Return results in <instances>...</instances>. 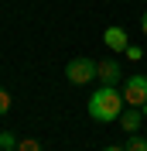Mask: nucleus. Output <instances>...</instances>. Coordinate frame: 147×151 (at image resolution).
I'll use <instances>...</instances> for the list:
<instances>
[{"instance_id": "f257e3e1", "label": "nucleus", "mask_w": 147, "mask_h": 151, "mask_svg": "<svg viewBox=\"0 0 147 151\" xmlns=\"http://www.w3.org/2000/svg\"><path fill=\"white\" fill-rule=\"evenodd\" d=\"M123 93H120L116 86H103L96 93L89 96V117L99 124H110V120H120V113H123Z\"/></svg>"}, {"instance_id": "f03ea898", "label": "nucleus", "mask_w": 147, "mask_h": 151, "mask_svg": "<svg viewBox=\"0 0 147 151\" xmlns=\"http://www.w3.org/2000/svg\"><path fill=\"white\" fill-rule=\"evenodd\" d=\"M96 76H99V62L96 58H72V62H65V79L75 83V86L92 83Z\"/></svg>"}, {"instance_id": "7ed1b4c3", "label": "nucleus", "mask_w": 147, "mask_h": 151, "mask_svg": "<svg viewBox=\"0 0 147 151\" xmlns=\"http://www.w3.org/2000/svg\"><path fill=\"white\" fill-rule=\"evenodd\" d=\"M120 93H123L127 106H144L147 103V76H127Z\"/></svg>"}, {"instance_id": "20e7f679", "label": "nucleus", "mask_w": 147, "mask_h": 151, "mask_svg": "<svg viewBox=\"0 0 147 151\" xmlns=\"http://www.w3.org/2000/svg\"><path fill=\"white\" fill-rule=\"evenodd\" d=\"M103 41H106V48H110V52H127V31L120 28V24H110V28L103 31Z\"/></svg>"}, {"instance_id": "39448f33", "label": "nucleus", "mask_w": 147, "mask_h": 151, "mask_svg": "<svg viewBox=\"0 0 147 151\" xmlns=\"http://www.w3.org/2000/svg\"><path fill=\"white\" fill-rule=\"evenodd\" d=\"M140 124H144V113H140V106H123V113H120V127L127 134H137Z\"/></svg>"}, {"instance_id": "423d86ee", "label": "nucleus", "mask_w": 147, "mask_h": 151, "mask_svg": "<svg viewBox=\"0 0 147 151\" xmlns=\"http://www.w3.org/2000/svg\"><path fill=\"white\" fill-rule=\"evenodd\" d=\"M103 86H120V62H99V76Z\"/></svg>"}, {"instance_id": "0eeeda50", "label": "nucleus", "mask_w": 147, "mask_h": 151, "mask_svg": "<svg viewBox=\"0 0 147 151\" xmlns=\"http://www.w3.org/2000/svg\"><path fill=\"white\" fill-rule=\"evenodd\" d=\"M17 137H14V134H10V131H4V134H0V151H17Z\"/></svg>"}, {"instance_id": "6e6552de", "label": "nucleus", "mask_w": 147, "mask_h": 151, "mask_svg": "<svg viewBox=\"0 0 147 151\" xmlns=\"http://www.w3.org/2000/svg\"><path fill=\"white\" fill-rule=\"evenodd\" d=\"M123 148H127V151H147V141L140 137V134H130V141L123 144Z\"/></svg>"}, {"instance_id": "1a4fd4ad", "label": "nucleus", "mask_w": 147, "mask_h": 151, "mask_svg": "<svg viewBox=\"0 0 147 151\" xmlns=\"http://www.w3.org/2000/svg\"><path fill=\"white\" fill-rule=\"evenodd\" d=\"M123 55H127L130 62H137V58L144 55V48H140V45H127V52H123Z\"/></svg>"}, {"instance_id": "9d476101", "label": "nucleus", "mask_w": 147, "mask_h": 151, "mask_svg": "<svg viewBox=\"0 0 147 151\" xmlns=\"http://www.w3.org/2000/svg\"><path fill=\"white\" fill-rule=\"evenodd\" d=\"M17 151H45V148H41L38 141H21V144H17Z\"/></svg>"}, {"instance_id": "9b49d317", "label": "nucleus", "mask_w": 147, "mask_h": 151, "mask_svg": "<svg viewBox=\"0 0 147 151\" xmlns=\"http://www.w3.org/2000/svg\"><path fill=\"white\" fill-rule=\"evenodd\" d=\"M7 110H10V93L0 89V113H7Z\"/></svg>"}, {"instance_id": "f8f14e48", "label": "nucleus", "mask_w": 147, "mask_h": 151, "mask_svg": "<svg viewBox=\"0 0 147 151\" xmlns=\"http://www.w3.org/2000/svg\"><path fill=\"white\" fill-rule=\"evenodd\" d=\"M140 31L147 35V10H144V17H140Z\"/></svg>"}, {"instance_id": "ddd939ff", "label": "nucleus", "mask_w": 147, "mask_h": 151, "mask_svg": "<svg viewBox=\"0 0 147 151\" xmlns=\"http://www.w3.org/2000/svg\"><path fill=\"white\" fill-rule=\"evenodd\" d=\"M140 113H144V120H147V103H144V106H140Z\"/></svg>"}, {"instance_id": "4468645a", "label": "nucleus", "mask_w": 147, "mask_h": 151, "mask_svg": "<svg viewBox=\"0 0 147 151\" xmlns=\"http://www.w3.org/2000/svg\"><path fill=\"white\" fill-rule=\"evenodd\" d=\"M103 151H127V148H103Z\"/></svg>"}]
</instances>
